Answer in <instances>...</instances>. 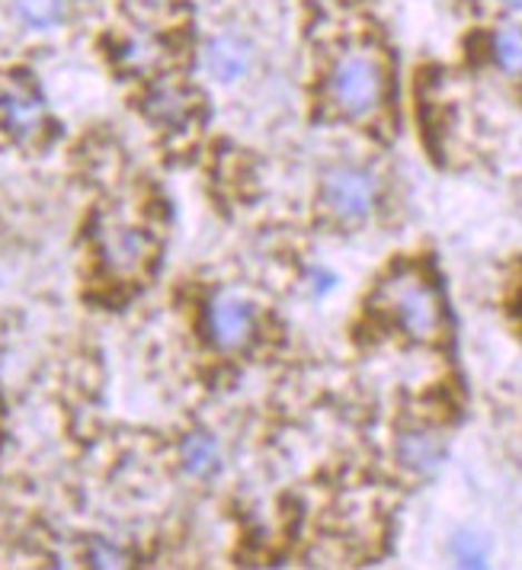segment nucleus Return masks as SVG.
Instances as JSON below:
<instances>
[{
    "label": "nucleus",
    "mask_w": 522,
    "mask_h": 570,
    "mask_svg": "<svg viewBox=\"0 0 522 570\" xmlns=\"http://www.w3.org/2000/svg\"><path fill=\"white\" fill-rule=\"evenodd\" d=\"M13 17L32 32H49L68 17V0H10Z\"/></svg>",
    "instance_id": "obj_12"
},
{
    "label": "nucleus",
    "mask_w": 522,
    "mask_h": 570,
    "mask_svg": "<svg viewBox=\"0 0 522 570\" xmlns=\"http://www.w3.org/2000/svg\"><path fill=\"white\" fill-rule=\"evenodd\" d=\"M0 119L17 138L36 135L46 122V100L36 83L23 78H10L0 87Z\"/></svg>",
    "instance_id": "obj_6"
},
{
    "label": "nucleus",
    "mask_w": 522,
    "mask_h": 570,
    "mask_svg": "<svg viewBox=\"0 0 522 570\" xmlns=\"http://www.w3.org/2000/svg\"><path fill=\"white\" fill-rule=\"evenodd\" d=\"M449 554H452V561L459 564V568H487V561H491V542L481 535V532H471V529H462V532H455L452 535V542H449Z\"/></svg>",
    "instance_id": "obj_13"
},
{
    "label": "nucleus",
    "mask_w": 522,
    "mask_h": 570,
    "mask_svg": "<svg viewBox=\"0 0 522 570\" xmlns=\"http://www.w3.org/2000/svg\"><path fill=\"white\" fill-rule=\"evenodd\" d=\"M375 302L392 317V324L404 337L433 343L443 334L445 314L440 288L417 266H401L392 276H385Z\"/></svg>",
    "instance_id": "obj_2"
},
{
    "label": "nucleus",
    "mask_w": 522,
    "mask_h": 570,
    "mask_svg": "<svg viewBox=\"0 0 522 570\" xmlns=\"http://www.w3.org/2000/svg\"><path fill=\"white\" fill-rule=\"evenodd\" d=\"M506 13H513V17H520L522 13V0H496Z\"/></svg>",
    "instance_id": "obj_16"
},
{
    "label": "nucleus",
    "mask_w": 522,
    "mask_h": 570,
    "mask_svg": "<svg viewBox=\"0 0 522 570\" xmlns=\"http://www.w3.org/2000/svg\"><path fill=\"white\" fill-rule=\"evenodd\" d=\"M324 94H327L331 109L343 119L360 122V119L375 116L388 97L385 58L368 46H353V49L339 52L334 65L327 68Z\"/></svg>",
    "instance_id": "obj_1"
},
{
    "label": "nucleus",
    "mask_w": 522,
    "mask_h": 570,
    "mask_svg": "<svg viewBox=\"0 0 522 570\" xmlns=\"http://www.w3.org/2000/svg\"><path fill=\"white\" fill-rule=\"evenodd\" d=\"M180 465L189 478H196V481H209L215 478L221 465H225V455H221V445L218 440L211 436V433H203V430H196V433H189L184 442H180Z\"/></svg>",
    "instance_id": "obj_10"
},
{
    "label": "nucleus",
    "mask_w": 522,
    "mask_h": 570,
    "mask_svg": "<svg viewBox=\"0 0 522 570\" xmlns=\"http://www.w3.org/2000/svg\"><path fill=\"white\" fill-rule=\"evenodd\" d=\"M378 189L382 183L375 170L363 164H337L321 180V203L343 225H363L375 212Z\"/></svg>",
    "instance_id": "obj_3"
},
{
    "label": "nucleus",
    "mask_w": 522,
    "mask_h": 570,
    "mask_svg": "<svg viewBox=\"0 0 522 570\" xmlns=\"http://www.w3.org/2000/svg\"><path fill=\"white\" fill-rule=\"evenodd\" d=\"M141 109L160 129H184L196 112V97L177 80H157L148 87Z\"/></svg>",
    "instance_id": "obj_9"
},
{
    "label": "nucleus",
    "mask_w": 522,
    "mask_h": 570,
    "mask_svg": "<svg viewBox=\"0 0 522 570\" xmlns=\"http://www.w3.org/2000/svg\"><path fill=\"white\" fill-rule=\"evenodd\" d=\"M87 561H90V568H126L129 554L109 539H93L87 544Z\"/></svg>",
    "instance_id": "obj_14"
},
{
    "label": "nucleus",
    "mask_w": 522,
    "mask_h": 570,
    "mask_svg": "<svg viewBox=\"0 0 522 570\" xmlns=\"http://www.w3.org/2000/svg\"><path fill=\"white\" fill-rule=\"evenodd\" d=\"M254 46L237 32H218L203 46V68L218 83H237L254 71Z\"/></svg>",
    "instance_id": "obj_5"
},
{
    "label": "nucleus",
    "mask_w": 522,
    "mask_h": 570,
    "mask_svg": "<svg viewBox=\"0 0 522 570\" xmlns=\"http://www.w3.org/2000/svg\"><path fill=\"white\" fill-rule=\"evenodd\" d=\"M206 331L218 350H240L257 331V308L240 295H215L206 312Z\"/></svg>",
    "instance_id": "obj_4"
},
{
    "label": "nucleus",
    "mask_w": 522,
    "mask_h": 570,
    "mask_svg": "<svg viewBox=\"0 0 522 570\" xmlns=\"http://www.w3.org/2000/svg\"><path fill=\"white\" fill-rule=\"evenodd\" d=\"M394 455H397L404 471H411L417 478H430V474H436L443 468L445 440L430 426H411V430L397 433Z\"/></svg>",
    "instance_id": "obj_8"
},
{
    "label": "nucleus",
    "mask_w": 522,
    "mask_h": 570,
    "mask_svg": "<svg viewBox=\"0 0 522 570\" xmlns=\"http://www.w3.org/2000/svg\"><path fill=\"white\" fill-rule=\"evenodd\" d=\"M487 58L503 78L522 80V23H500L491 29Z\"/></svg>",
    "instance_id": "obj_11"
},
{
    "label": "nucleus",
    "mask_w": 522,
    "mask_h": 570,
    "mask_svg": "<svg viewBox=\"0 0 522 570\" xmlns=\"http://www.w3.org/2000/svg\"><path fill=\"white\" fill-rule=\"evenodd\" d=\"M100 257H104L106 269L116 276H131L138 273L148 257H151V237L141 228L131 225H106L100 232Z\"/></svg>",
    "instance_id": "obj_7"
},
{
    "label": "nucleus",
    "mask_w": 522,
    "mask_h": 570,
    "mask_svg": "<svg viewBox=\"0 0 522 570\" xmlns=\"http://www.w3.org/2000/svg\"><path fill=\"white\" fill-rule=\"evenodd\" d=\"M334 285H337V276H334V273H327V269H312L314 298H324V295H331V292H334Z\"/></svg>",
    "instance_id": "obj_15"
}]
</instances>
